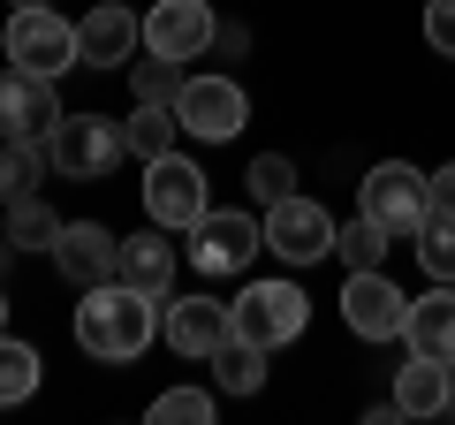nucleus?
Here are the masks:
<instances>
[{
	"mask_svg": "<svg viewBox=\"0 0 455 425\" xmlns=\"http://www.w3.org/2000/svg\"><path fill=\"white\" fill-rule=\"evenodd\" d=\"M448 380H455V365L410 349V365L395 373V403H403V418H448Z\"/></svg>",
	"mask_w": 455,
	"mask_h": 425,
	"instance_id": "nucleus-18",
	"label": "nucleus"
},
{
	"mask_svg": "<svg viewBox=\"0 0 455 425\" xmlns=\"http://www.w3.org/2000/svg\"><path fill=\"white\" fill-rule=\"evenodd\" d=\"M357 212L379 221L387 236H418L425 212H433V175L410 167V160H379L372 175H364V190H357Z\"/></svg>",
	"mask_w": 455,
	"mask_h": 425,
	"instance_id": "nucleus-2",
	"label": "nucleus"
},
{
	"mask_svg": "<svg viewBox=\"0 0 455 425\" xmlns=\"http://www.w3.org/2000/svg\"><path fill=\"white\" fill-rule=\"evenodd\" d=\"M46 145L38 137H0V197L16 205V197H31L38 190V175H46Z\"/></svg>",
	"mask_w": 455,
	"mask_h": 425,
	"instance_id": "nucleus-20",
	"label": "nucleus"
},
{
	"mask_svg": "<svg viewBox=\"0 0 455 425\" xmlns=\"http://www.w3.org/2000/svg\"><path fill=\"white\" fill-rule=\"evenodd\" d=\"M122 137H130V152H137V160H160V152H175L182 115H175V107H160V99H137V115L122 122Z\"/></svg>",
	"mask_w": 455,
	"mask_h": 425,
	"instance_id": "nucleus-19",
	"label": "nucleus"
},
{
	"mask_svg": "<svg viewBox=\"0 0 455 425\" xmlns=\"http://www.w3.org/2000/svg\"><path fill=\"white\" fill-rule=\"evenodd\" d=\"M122 152H130V137H122V122H107V115H61V122H53V137H46L53 175H76V182L114 175Z\"/></svg>",
	"mask_w": 455,
	"mask_h": 425,
	"instance_id": "nucleus-3",
	"label": "nucleus"
},
{
	"mask_svg": "<svg viewBox=\"0 0 455 425\" xmlns=\"http://www.w3.org/2000/svg\"><path fill=\"white\" fill-rule=\"evenodd\" d=\"M334 221H326V205L319 197H304V190H289L281 205H266V251H274L281 266H319V259H334Z\"/></svg>",
	"mask_w": 455,
	"mask_h": 425,
	"instance_id": "nucleus-7",
	"label": "nucleus"
},
{
	"mask_svg": "<svg viewBox=\"0 0 455 425\" xmlns=\"http://www.w3.org/2000/svg\"><path fill=\"white\" fill-rule=\"evenodd\" d=\"M145 212L160 221V229H197L212 212V182L197 160H182V152H160V160H145Z\"/></svg>",
	"mask_w": 455,
	"mask_h": 425,
	"instance_id": "nucleus-6",
	"label": "nucleus"
},
{
	"mask_svg": "<svg viewBox=\"0 0 455 425\" xmlns=\"http://www.w3.org/2000/svg\"><path fill=\"white\" fill-rule=\"evenodd\" d=\"M387 244H395V236L379 229V221H364V212H357V221L334 236V259H349V274H357V266H387Z\"/></svg>",
	"mask_w": 455,
	"mask_h": 425,
	"instance_id": "nucleus-25",
	"label": "nucleus"
},
{
	"mask_svg": "<svg viewBox=\"0 0 455 425\" xmlns=\"http://www.w3.org/2000/svg\"><path fill=\"white\" fill-rule=\"evenodd\" d=\"M212 46H220L228 61H235V53H251V31H235V23H220V38H212Z\"/></svg>",
	"mask_w": 455,
	"mask_h": 425,
	"instance_id": "nucleus-31",
	"label": "nucleus"
},
{
	"mask_svg": "<svg viewBox=\"0 0 455 425\" xmlns=\"http://www.w3.org/2000/svg\"><path fill=\"white\" fill-rule=\"evenodd\" d=\"M53 236H61V221H53V205L38 190L8 205V244H16V251H53Z\"/></svg>",
	"mask_w": 455,
	"mask_h": 425,
	"instance_id": "nucleus-23",
	"label": "nucleus"
},
{
	"mask_svg": "<svg viewBox=\"0 0 455 425\" xmlns=\"http://www.w3.org/2000/svg\"><path fill=\"white\" fill-rule=\"evenodd\" d=\"M259 251H266V221L259 212H220L212 205L205 221L190 229V251H182V259H190L205 281H228V274H243Z\"/></svg>",
	"mask_w": 455,
	"mask_h": 425,
	"instance_id": "nucleus-5",
	"label": "nucleus"
},
{
	"mask_svg": "<svg viewBox=\"0 0 455 425\" xmlns=\"http://www.w3.org/2000/svg\"><path fill=\"white\" fill-rule=\"evenodd\" d=\"M53 122H61V99H53V76H31V68H0V137H38L46 145Z\"/></svg>",
	"mask_w": 455,
	"mask_h": 425,
	"instance_id": "nucleus-14",
	"label": "nucleus"
},
{
	"mask_svg": "<svg viewBox=\"0 0 455 425\" xmlns=\"http://www.w3.org/2000/svg\"><path fill=\"white\" fill-rule=\"evenodd\" d=\"M418 266L433 281H455V212H425L418 229Z\"/></svg>",
	"mask_w": 455,
	"mask_h": 425,
	"instance_id": "nucleus-24",
	"label": "nucleus"
},
{
	"mask_svg": "<svg viewBox=\"0 0 455 425\" xmlns=\"http://www.w3.org/2000/svg\"><path fill=\"white\" fill-rule=\"evenodd\" d=\"M243 182L259 190V205H281V197L296 190V160H289V152H259V160L243 167Z\"/></svg>",
	"mask_w": 455,
	"mask_h": 425,
	"instance_id": "nucleus-26",
	"label": "nucleus"
},
{
	"mask_svg": "<svg viewBox=\"0 0 455 425\" xmlns=\"http://www.w3.org/2000/svg\"><path fill=\"white\" fill-rule=\"evenodd\" d=\"M341 319L357 342H403L410 327V296L387 281V266H357V274L341 281Z\"/></svg>",
	"mask_w": 455,
	"mask_h": 425,
	"instance_id": "nucleus-8",
	"label": "nucleus"
},
{
	"mask_svg": "<svg viewBox=\"0 0 455 425\" xmlns=\"http://www.w3.org/2000/svg\"><path fill=\"white\" fill-rule=\"evenodd\" d=\"M175 115L190 137H205V145H228V137H243V115H251V99L235 76H182L175 92Z\"/></svg>",
	"mask_w": 455,
	"mask_h": 425,
	"instance_id": "nucleus-10",
	"label": "nucleus"
},
{
	"mask_svg": "<svg viewBox=\"0 0 455 425\" xmlns=\"http://www.w3.org/2000/svg\"><path fill=\"white\" fill-rule=\"evenodd\" d=\"M448 418H455V380H448Z\"/></svg>",
	"mask_w": 455,
	"mask_h": 425,
	"instance_id": "nucleus-33",
	"label": "nucleus"
},
{
	"mask_svg": "<svg viewBox=\"0 0 455 425\" xmlns=\"http://www.w3.org/2000/svg\"><path fill=\"white\" fill-rule=\"evenodd\" d=\"M0 46H8L16 68H31V76H61V68H76V23L61 8H16Z\"/></svg>",
	"mask_w": 455,
	"mask_h": 425,
	"instance_id": "nucleus-9",
	"label": "nucleus"
},
{
	"mask_svg": "<svg viewBox=\"0 0 455 425\" xmlns=\"http://www.w3.org/2000/svg\"><path fill=\"white\" fill-rule=\"evenodd\" d=\"M0 327H8V296H0Z\"/></svg>",
	"mask_w": 455,
	"mask_h": 425,
	"instance_id": "nucleus-34",
	"label": "nucleus"
},
{
	"mask_svg": "<svg viewBox=\"0 0 455 425\" xmlns=\"http://www.w3.org/2000/svg\"><path fill=\"white\" fill-rule=\"evenodd\" d=\"M130 84H137V99H160V107H175V92H182V61H160V53H145V61L130 68Z\"/></svg>",
	"mask_w": 455,
	"mask_h": 425,
	"instance_id": "nucleus-27",
	"label": "nucleus"
},
{
	"mask_svg": "<svg viewBox=\"0 0 455 425\" xmlns=\"http://www.w3.org/2000/svg\"><path fill=\"white\" fill-rule=\"evenodd\" d=\"M205 365L220 373V388H228V395H259V380H266V349H259V342H235V334H228V342L212 349Z\"/></svg>",
	"mask_w": 455,
	"mask_h": 425,
	"instance_id": "nucleus-21",
	"label": "nucleus"
},
{
	"mask_svg": "<svg viewBox=\"0 0 455 425\" xmlns=\"http://www.w3.org/2000/svg\"><path fill=\"white\" fill-rule=\"evenodd\" d=\"M152 418H160V425H205L212 418V395L205 388H167L160 403H152Z\"/></svg>",
	"mask_w": 455,
	"mask_h": 425,
	"instance_id": "nucleus-28",
	"label": "nucleus"
},
{
	"mask_svg": "<svg viewBox=\"0 0 455 425\" xmlns=\"http://www.w3.org/2000/svg\"><path fill=\"white\" fill-rule=\"evenodd\" d=\"M228 334H235V319H228V304H212L205 289L197 296H167L160 304V342L175 349V357H212Z\"/></svg>",
	"mask_w": 455,
	"mask_h": 425,
	"instance_id": "nucleus-13",
	"label": "nucleus"
},
{
	"mask_svg": "<svg viewBox=\"0 0 455 425\" xmlns=\"http://www.w3.org/2000/svg\"><path fill=\"white\" fill-rule=\"evenodd\" d=\"M425 46L455 61V0H433V8H425Z\"/></svg>",
	"mask_w": 455,
	"mask_h": 425,
	"instance_id": "nucleus-29",
	"label": "nucleus"
},
{
	"mask_svg": "<svg viewBox=\"0 0 455 425\" xmlns=\"http://www.w3.org/2000/svg\"><path fill=\"white\" fill-rule=\"evenodd\" d=\"M31 395H38V349L0 327V410H8V403H31Z\"/></svg>",
	"mask_w": 455,
	"mask_h": 425,
	"instance_id": "nucleus-22",
	"label": "nucleus"
},
{
	"mask_svg": "<svg viewBox=\"0 0 455 425\" xmlns=\"http://www.w3.org/2000/svg\"><path fill=\"white\" fill-rule=\"evenodd\" d=\"M175 266H182V251L167 244V229L152 221L145 236H122V266H114V281H130V289H145V296H160V304H167Z\"/></svg>",
	"mask_w": 455,
	"mask_h": 425,
	"instance_id": "nucleus-16",
	"label": "nucleus"
},
{
	"mask_svg": "<svg viewBox=\"0 0 455 425\" xmlns=\"http://www.w3.org/2000/svg\"><path fill=\"white\" fill-rule=\"evenodd\" d=\"M433 212H455V160L433 175Z\"/></svg>",
	"mask_w": 455,
	"mask_h": 425,
	"instance_id": "nucleus-30",
	"label": "nucleus"
},
{
	"mask_svg": "<svg viewBox=\"0 0 455 425\" xmlns=\"http://www.w3.org/2000/svg\"><path fill=\"white\" fill-rule=\"evenodd\" d=\"M8 8H53V0H8Z\"/></svg>",
	"mask_w": 455,
	"mask_h": 425,
	"instance_id": "nucleus-32",
	"label": "nucleus"
},
{
	"mask_svg": "<svg viewBox=\"0 0 455 425\" xmlns=\"http://www.w3.org/2000/svg\"><path fill=\"white\" fill-rule=\"evenodd\" d=\"M212 38H220V23L205 0H152L145 8V53H160V61H197Z\"/></svg>",
	"mask_w": 455,
	"mask_h": 425,
	"instance_id": "nucleus-12",
	"label": "nucleus"
},
{
	"mask_svg": "<svg viewBox=\"0 0 455 425\" xmlns=\"http://www.w3.org/2000/svg\"><path fill=\"white\" fill-rule=\"evenodd\" d=\"M53 266H61V281H76V289H99V281H114V266H122V236L99 229V221H61Z\"/></svg>",
	"mask_w": 455,
	"mask_h": 425,
	"instance_id": "nucleus-15",
	"label": "nucleus"
},
{
	"mask_svg": "<svg viewBox=\"0 0 455 425\" xmlns=\"http://www.w3.org/2000/svg\"><path fill=\"white\" fill-rule=\"evenodd\" d=\"M152 334H160V296L130 289V281H99V289H84L76 304V349L99 365H137L152 349Z\"/></svg>",
	"mask_w": 455,
	"mask_h": 425,
	"instance_id": "nucleus-1",
	"label": "nucleus"
},
{
	"mask_svg": "<svg viewBox=\"0 0 455 425\" xmlns=\"http://www.w3.org/2000/svg\"><path fill=\"white\" fill-rule=\"evenodd\" d=\"M228 319H235V342H259V349H281L304 334L311 319V296L296 289V281H251L235 304H228Z\"/></svg>",
	"mask_w": 455,
	"mask_h": 425,
	"instance_id": "nucleus-4",
	"label": "nucleus"
},
{
	"mask_svg": "<svg viewBox=\"0 0 455 425\" xmlns=\"http://www.w3.org/2000/svg\"><path fill=\"white\" fill-rule=\"evenodd\" d=\"M403 342L418 349V357L455 365V281H433V296H418V304H410V327H403Z\"/></svg>",
	"mask_w": 455,
	"mask_h": 425,
	"instance_id": "nucleus-17",
	"label": "nucleus"
},
{
	"mask_svg": "<svg viewBox=\"0 0 455 425\" xmlns=\"http://www.w3.org/2000/svg\"><path fill=\"white\" fill-rule=\"evenodd\" d=\"M145 53V23H137L130 0H99L92 16L76 23V61L84 68H130Z\"/></svg>",
	"mask_w": 455,
	"mask_h": 425,
	"instance_id": "nucleus-11",
	"label": "nucleus"
}]
</instances>
